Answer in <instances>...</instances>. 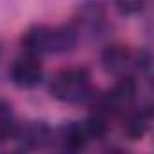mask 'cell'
I'll list each match as a JSON object with an SVG mask.
<instances>
[{
    "instance_id": "obj_1",
    "label": "cell",
    "mask_w": 154,
    "mask_h": 154,
    "mask_svg": "<svg viewBox=\"0 0 154 154\" xmlns=\"http://www.w3.org/2000/svg\"><path fill=\"white\" fill-rule=\"evenodd\" d=\"M80 40V33L76 26H33L22 35V47L24 51L42 54H65L76 49Z\"/></svg>"
},
{
    "instance_id": "obj_2",
    "label": "cell",
    "mask_w": 154,
    "mask_h": 154,
    "mask_svg": "<svg viewBox=\"0 0 154 154\" xmlns=\"http://www.w3.org/2000/svg\"><path fill=\"white\" fill-rule=\"evenodd\" d=\"M49 93L62 103H85L93 98L91 72L85 67L63 69L53 76Z\"/></svg>"
},
{
    "instance_id": "obj_3",
    "label": "cell",
    "mask_w": 154,
    "mask_h": 154,
    "mask_svg": "<svg viewBox=\"0 0 154 154\" xmlns=\"http://www.w3.org/2000/svg\"><path fill=\"white\" fill-rule=\"evenodd\" d=\"M136 94H138V85H136L134 76H122V78H118V84L112 89H109L102 96H93L89 102H94L96 103L94 111H98L105 116H109V114H112V116L123 114L125 116L132 109Z\"/></svg>"
},
{
    "instance_id": "obj_4",
    "label": "cell",
    "mask_w": 154,
    "mask_h": 154,
    "mask_svg": "<svg viewBox=\"0 0 154 154\" xmlns=\"http://www.w3.org/2000/svg\"><path fill=\"white\" fill-rule=\"evenodd\" d=\"M11 82L18 89H35L44 80V63L42 58L35 53L24 51L20 53L9 71Z\"/></svg>"
},
{
    "instance_id": "obj_5",
    "label": "cell",
    "mask_w": 154,
    "mask_h": 154,
    "mask_svg": "<svg viewBox=\"0 0 154 154\" xmlns=\"http://www.w3.org/2000/svg\"><path fill=\"white\" fill-rule=\"evenodd\" d=\"M51 138H53V129L45 122L31 120V122L17 123L11 140H15L24 149H42L45 145H51Z\"/></svg>"
},
{
    "instance_id": "obj_6",
    "label": "cell",
    "mask_w": 154,
    "mask_h": 154,
    "mask_svg": "<svg viewBox=\"0 0 154 154\" xmlns=\"http://www.w3.org/2000/svg\"><path fill=\"white\" fill-rule=\"evenodd\" d=\"M102 65L107 72L112 76H132V71L136 69V54L129 51V47L112 44L103 49L102 53Z\"/></svg>"
},
{
    "instance_id": "obj_7",
    "label": "cell",
    "mask_w": 154,
    "mask_h": 154,
    "mask_svg": "<svg viewBox=\"0 0 154 154\" xmlns=\"http://www.w3.org/2000/svg\"><path fill=\"white\" fill-rule=\"evenodd\" d=\"M87 143H89V140L84 132L82 122H67V123H62L60 127L53 129L51 145H56L62 150L76 152V150H82Z\"/></svg>"
},
{
    "instance_id": "obj_8",
    "label": "cell",
    "mask_w": 154,
    "mask_h": 154,
    "mask_svg": "<svg viewBox=\"0 0 154 154\" xmlns=\"http://www.w3.org/2000/svg\"><path fill=\"white\" fill-rule=\"evenodd\" d=\"M125 127H123V132L127 134V138L131 140H140L145 136V132L149 131L150 127V120H152V114H150V109H131L127 114H125Z\"/></svg>"
},
{
    "instance_id": "obj_9",
    "label": "cell",
    "mask_w": 154,
    "mask_h": 154,
    "mask_svg": "<svg viewBox=\"0 0 154 154\" xmlns=\"http://www.w3.org/2000/svg\"><path fill=\"white\" fill-rule=\"evenodd\" d=\"M15 129H17V118H15L13 105L8 100L0 98V143L11 140Z\"/></svg>"
},
{
    "instance_id": "obj_10",
    "label": "cell",
    "mask_w": 154,
    "mask_h": 154,
    "mask_svg": "<svg viewBox=\"0 0 154 154\" xmlns=\"http://www.w3.org/2000/svg\"><path fill=\"white\" fill-rule=\"evenodd\" d=\"M82 127H84V132H85L89 141L103 140L105 134H107V116L98 112V111H94L93 114H89L82 122Z\"/></svg>"
},
{
    "instance_id": "obj_11",
    "label": "cell",
    "mask_w": 154,
    "mask_h": 154,
    "mask_svg": "<svg viewBox=\"0 0 154 154\" xmlns=\"http://www.w3.org/2000/svg\"><path fill=\"white\" fill-rule=\"evenodd\" d=\"M114 6L122 15H136L145 8V0H114Z\"/></svg>"
},
{
    "instance_id": "obj_12",
    "label": "cell",
    "mask_w": 154,
    "mask_h": 154,
    "mask_svg": "<svg viewBox=\"0 0 154 154\" xmlns=\"http://www.w3.org/2000/svg\"><path fill=\"white\" fill-rule=\"evenodd\" d=\"M0 56H2V44H0Z\"/></svg>"
}]
</instances>
